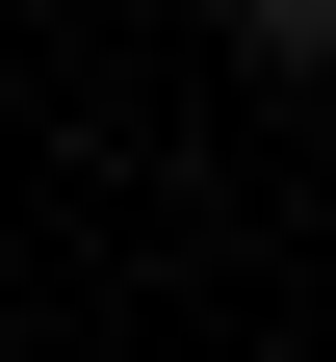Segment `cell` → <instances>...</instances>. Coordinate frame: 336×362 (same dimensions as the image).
<instances>
[{
    "instance_id": "1",
    "label": "cell",
    "mask_w": 336,
    "mask_h": 362,
    "mask_svg": "<svg viewBox=\"0 0 336 362\" xmlns=\"http://www.w3.org/2000/svg\"><path fill=\"white\" fill-rule=\"evenodd\" d=\"M233 52H284V78H311V52H336V0H233Z\"/></svg>"
}]
</instances>
